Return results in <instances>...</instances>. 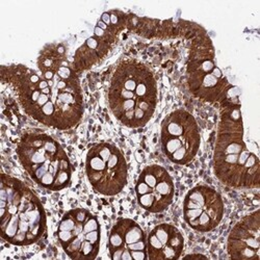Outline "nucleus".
Returning a JSON list of instances; mask_svg holds the SVG:
<instances>
[{
  "instance_id": "obj_6",
  "label": "nucleus",
  "mask_w": 260,
  "mask_h": 260,
  "mask_svg": "<svg viewBox=\"0 0 260 260\" xmlns=\"http://www.w3.org/2000/svg\"><path fill=\"white\" fill-rule=\"evenodd\" d=\"M56 236L60 247L74 260L97 258L101 244V226L97 216L85 208H74L62 215Z\"/></svg>"
},
{
  "instance_id": "obj_10",
  "label": "nucleus",
  "mask_w": 260,
  "mask_h": 260,
  "mask_svg": "<svg viewBox=\"0 0 260 260\" xmlns=\"http://www.w3.org/2000/svg\"><path fill=\"white\" fill-rule=\"evenodd\" d=\"M139 205L149 212L159 213L169 208L175 194V185L170 173L159 165L143 169L136 184Z\"/></svg>"
},
{
  "instance_id": "obj_3",
  "label": "nucleus",
  "mask_w": 260,
  "mask_h": 260,
  "mask_svg": "<svg viewBox=\"0 0 260 260\" xmlns=\"http://www.w3.org/2000/svg\"><path fill=\"white\" fill-rule=\"evenodd\" d=\"M213 170L216 178L227 186H259L260 162L244 141L240 105L228 106L222 113L213 153Z\"/></svg>"
},
{
  "instance_id": "obj_13",
  "label": "nucleus",
  "mask_w": 260,
  "mask_h": 260,
  "mask_svg": "<svg viewBox=\"0 0 260 260\" xmlns=\"http://www.w3.org/2000/svg\"><path fill=\"white\" fill-rule=\"evenodd\" d=\"M184 250V237L172 224H159L147 236V254L151 260L178 259Z\"/></svg>"
},
{
  "instance_id": "obj_2",
  "label": "nucleus",
  "mask_w": 260,
  "mask_h": 260,
  "mask_svg": "<svg viewBox=\"0 0 260 260\" xmlns=\"http://www.w3.org/2000/svg\"><path fill=\"white\" fill-rule=\"evenodd\" d=\"M106 99L114 117L128 128H141L153 118L157 80L146 63L129 58L120 61L108 84Z\"/></svg>"
},
{
  "instance_id": "obj_9",
  "label": "nucleus",
  "mask_w": 260,
  "mask_h": 260,
  "mask_svg": "<svg viewBox=\"0 0 260 260\" xmlns=\"http://www.w3.org/2000/svg\"><path fill=\"white\" fill-rule=\"evenodd\" d=\"M225 206L221 194L207 185H197L188 190L183 201V219L198 232H209L218 227Z\"/></svg>"
},
{
  "instance_id": "obj_4",
  "label": "nucleus",
  "mask_w": 260,
  "mask_h": 260,
  "mask_svg": "<svg viewBox=\"0 0 260 260\" xmlns=\"http://www.w3.org/2000/svg\"><path fill=\"white\" fill-rule=\"evenodd\" d=\"M2 238L13 246H30L44 236L46 212L37 194L21 180L2 175L0 186Z\"/></svg>"
},
{
  "instance_id": "obj_5",
  "label": "nucleus",
  "mask_w": 260,
  "mask_h": 260,
  "mask_svg": "<svg viewBox=\"0 0 260 260\" xmlns=\"http://www.w3.org/2000/svg\"><path fill=\"white\" fill-rule=\"evenodd\" d=\"M16 152L29 177L41 187L58 191L70 186L72 165L66 151L51 136L31 130L21 137Z\"/></svg>"
},
{
  "instance_id": "obj_7",
  "label": "nucleus",
  "mask_w": 260,
  "mask_h": 260,
  "mask_svg": "<svg viewBox=\"0 0 260 260\" xmlns=\"http://www.w3.org/2000/svg\"><path fill=\"white\" fill-rule=\"evenodd\" d=\"M85 174L96 192L108 197L116 196L128 181L127 160L116 145L100 142L88 151Z\"/></svg>"
},
{
  "instance_id": "obj_12",
  "label": "nucleus",
  "mask_w": 260,
  "mask_h": 260,
  "mask_svg": "<svg viewBox=\"0 0 260 260\" xmlns=\"http://www.w3.org/2000/svg\"><path fill=\"white\" fill-rule=\"evenodd\" d=\"M260 216L256 210L232 228L227 240V252L232 259L259 260Z\"/></svg>"
},
{
  "instance_id": "obj_8",
  "label": "nucleus",
  "mask_w": 260,
  "mask_h": 260,
  "mask_svg": "<svg viewBox=\"0 0 260 260\" xmlns=\"http://www.w3.org/2000/svg\"><path fill=\"white\" fill-rule=\"evenodd\" d=\"M161 149L170 161L179 166L191 162L197 156L201 135L194 117L184 110L170 113L161 123Z\"/></svg>"
},
{
  "instance_id": "obj_1",
  "label": "nucleus",
  "mask_w": 260,
  "mask_h": 260,
  "mask_svg": "<svg viewBox=\"0 0 260 260\" xmlns=\"http://www.w3.org/2000/svg\"><path fill=\"white\" fill-rule=\"evenodd\" d=\"M3 81L11 82L23 111L47 127L68 130L82 119L84 103L77 72L62 45L42 50L37 69L3 67Z\"/></svg>"
},
{
  "instance_id": "obj_11",
  "label": "nucleus",
  "mask_w": 260,
  "mask_h": 260,
  "mask_svg": "<svg viewBox=\"0 0 260 260\" xmlns=\"http://www.w3.org/2000/svg\"><path fill=\"white\" fill-rule=\"evenodd\" d=\"M108 254L114 260H145L147 235L142 227L132 219H119L108 236Z\"/></svg>"
}]
</instances>
